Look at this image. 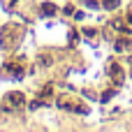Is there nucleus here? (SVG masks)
Listing matches in <instances>:
<instances>
[{
    "label": "nucleus",
    "instance_id": "obj_1",
    "mask_svg": "<svg viewBox=\"0 0 132 132\" xmlns=\"http://www.w3.org/2000/svg\"><path fill=\"white\" fill-rule=\"evenodd\" d=\"M21 35H23V28L19 26V23H9V26H5L2 30H0V49H14L16 46V42L21 39Z\"/></svg>",
    "mask_w": 132,
    "mask_h": 132
},
{
    "label": "nucleus",
    "instance_id": "obj_2",
    "mask_svg": "<svg viewBox=\"0 0 132 132\" xmlns=\"http://www.w3.org/2000/svg\"><path fill=\"white\" fill-rule=\"evenodd\" d=\"M23 93H7L5 97H2V109H7V111H12V109H21L23 107Z\"/></svg>",
    "mask_w": 132,
    "mask_h": 132
},
{
    "label": "nucleus",
    "instance_id": "obj_3",
    "mask_svg": "<svg viewBox=\"0 0 132 132\" xmlns=\"http://www.w3.org/2000/svg\"><path fill=\"white\" fill-rule=\"evenodd\" d=\"M5 70L12 74V77H19L21 72H23V67H21V63H14V60H9L7 65H5Z\"/></svg>",
    "mask_w": 132,
    "mask_h": 132
},
{
    "label": "nucleus",
    "instance_id": "obj_4",
    "mask_svg": "<svg viewBox=\"0 0 132 132\" xmlns=\"http://www.w3.org/2000/svg\"><path fill=\"white\" fill-rule=\"evenodd\" d=\"M109 70H111V77H114V81H116V84H121V81H123V72H121L118 63H111V67H109Z\"/></svg>",
    "mask_w": 132,
    "mask_h": 132
},
{
    "label": "nucleus",
    "instance_id": "obj_5",
    "mask_svg": "<svg viewBox=\"0 0 132 132\" xmlns=\"http://www.w3.org/2000/svg\"><path fill=\"white\" fill-rule=\"evenodd\" d=\"M42 12H44L46 16H51V14H56V12H58V7H56V5H51V2H44V5H42Z\"/></svg>",
    "mask_w": 132,
    "mask_h": 132
},
{
    "label": "nucleus",
    "instance_id": "obj_6",
    "mask_svg": "<svg viewBox=\"0 0 132 132\" xmlns=\"http://www.w3.org/2000/svg\"><path fill=\"white\" fill-rule=\"evenodd\" d=\"M128 46H130V42H128V39H118V42H116V49H118V51H125Z\"/></svg>",
    "mask_w": 132,
    "mask_h": 132
},
{
    "label": "nucleus",
    "instance_id": "obj_7",
    "mask_svg": "<svg viewBox=\"0 0 132 132\" xmlns=\"http://www.w3.org/2000/svg\"><path fill=\"white\" fill-rule=\"evenodd\" d=\"M102 5L107 9H114V7H118V0H102Z\"/></svg>",
    "mask_w": 132,
    "mask_h": 132
},
{
    "label": "nucleus",
    "instance_id": "obj_8",
    "mask_svg": "<svg viewBox=\"0 0 132 132\" xmlns=\"http://www.w3.org/2000/svg\"><path fill=\"white\" fill-rule=\"evenodd\" d=\"M51 90H53V86H51V84H46V86L42 88V97H49V95H51Z\"/></svg>",
    "mask_w": 132,
    "mask_h": 132
},
{
    "label": "nucleus",
    "instance_id": "obj_9",
    "mask_svg": "<svg viewBox=\"0 0 132 132\" xmlns=\"http://www.w3.org/2000/svg\"><path fill=\"white\" fill-rule=\"evenodd\" d=\"M39 63H42V67H49V63H51V58H49V56H42V58H39Z\"/></svg>",
    "mask_w": 132,
    "mask_h": 132
},
{
    "label": "nucleus",
    "instance_id": "obj_10",
    "mask_svg": "<svg viewBox=\"0 0 132 132\" xmlns=\"http://www.w3.org/2000/svg\"><path fill=\"white\" fill-rule=\"evenodd\" d=\"M114 26H116V28H118V30H128V28H125V23H123V21H114Z\"/></svg>",
    "mask_w": 132,
    "mask_h": 132
},
{
    "label": "nucleus",
    "instance_id": "obj_11",
    "mask_svg": "<svg viewBox=\"0 0 132 132\" xmlns=\"http://www.w3.org/2000/svg\"><path fill=\"white\" fill-rule=\"evenodd\" d=\"M84 35H88V37H93V35H95V30H93V28H86V30H84Z\"/></svg>",
    "mask_w": 132,
    "mask_h": 132
},
{
    "label": "nucleus",
    "instance_id": "obj_12",
    "mask_svg": "<svg viewBox=\"0 0 132 132\" xmlns=\"http://www.w3.org/2000/svg\"><path fill=\"white\" fill-rule=\"evenodd\" d=\"M111 95H114L111 90H109V93H104V95H102V102H109V97H111Z\"/></svg>",
    "mask_w": 132,
    "mask_h": 132
}]
</instances>
